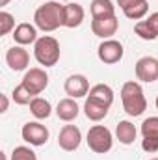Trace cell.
<instances>
[{"instance_id":"obj_1","label":"cell","mask_w":158,"mask_h":160,"mask_svg":"<svg viewBox=\"0 0 158 160\" xmlns=\"http://www.w3.org/2000/svg\"><path fill=\"white\" fill-rule=\"evenodd\" d=\"M63 15H65V6L60 2H45L34 13V22L43 32H54L60 26H63Z\"/></svg>"},{"instance_id":"obj_2","label":"cell","mask_w":158,"mask_h":160,"mask_svg":"<svg viewBox=\"0 0 158 160\" xmlns=\"http://www.w3.org/2000/svg\"><path fill=\"white\" fill-rule=\"evenodd\" d=\"M121 101H123L125 112L132 118H138L147 110V99L143 95V88L140 82H134V80L125 82L121 88Z\"/></svg>"},{"instance_id":"obj_3","label":"cell","mask_w":158,"mask_h":160,"mask_svg":"<svg viewBox=\"0 0 158 160\" xmlns=\"http://www.w3.org/2000/svg\"><path fill=\"white\" fill-rule=\"evenodd\" d=\"M60 43L54 39L52 36H41L39 39L34 43V56L45 67H52L60 60Z\"/></svg>"},{"instance_id":"obj_4","label":"cell","mask_w":158,"mask_h":160,"mask_svg":"<svg viewBox=\"0 0 158 160\" xmlns=\"http://www.w3.org/2000/svg\"><path fill=\"white\" fill-rule=\"evenodd\" d=\"M87 145L93 153H99V155H104L112 149L114 145V138H112V132L110 128H106L104 125H93L89 130H87Z\"/></svg>"},{"instance_id":"obj_5","label":"cell","mask_w":158,"mask_h":160,"mask_svg":"<svg viewBox=\"0 0 158 160\" xmlns=\"http://www.w3.org/2000/svg\"><path fill=\"white\" fill-rule=\"evenodd\" d=\"M34 97H37L39 93H43L45 89H47V86H48V75L39 69V67H32V69H28L26 73H24V77H22V82H21Z\"/></svg>"},{"instance_id":"obj_6","label":"cell","mask_w":158,"mask_h":160,"mask_svg":"<svg viewBox=\"0 0 158 160\" xmlns=\"http://www.w3.org/2000/svg\"><path fill=\"white\" fill-rule=\"evenodd\" d=\"M21 134H22V140H24L26 143L34 145V147L45 145L47 140H48V128H47L45 125L37 123V121H28V123L22 127Z\"/></svg>"},{"instance_id":"obj_7","label":"cell","mask_w":158,"mask_h":160,"mask_svg":"<svg viewBox=\"0 0 158 160\" xmlns=\"http://www.w3.org/2000/svg\"><path fill=\"white\" fill-rule=\"evenodd\" d=\"M119 28V21L116 15H110V17H95L91 21V30L97 38H102V39H110L112 36H116Z\"/></svg>"},{"instance_id":"obj_8","label":"cell","mask_w":158,"mask_h":160,"mask_svg":"<svg viewBox=\"0 0 158 160\" xmlns=\"http://www.w3.org/2000/svg\"><path fill=\"white\" fill-rule=\"evenodd\" d=\"M97 54H99V60L102 63H108V65L117 63L123 58V45L116 39H104L99 45Z\"/></svg>"},{"instance_id":"obj_9","label":"cell","mask_w":158,"mask_h":160,"mask_svg":"<svg viewBox=\"0 0 158 160\" xmlns=\"http://www.w3.org/2000/svg\"><path fill=\"white\" fill-rule=\"evenodd\" d=\"M136 78L141 82L158 80V60L153 56H143L136 62Z\"/></svg>"},{"instance_id":"obj_10","label":"cell","mask_w":158,"mask_h":160,"mask_svg":"<svg viewBox=\"0 0 158 160\" xmlns=\"http://www.w3.org/2000/svg\"><path fill=\"white\" fill-rule=\"evenodd\" d=\"M82 142V132L77 125H65L58 134V145L63 151H77Z\"/></svg>"},{"instance_id":"obj_11","label":"cell","mask_w":158,"mask_h":160,"mask_svg":"<svg viewBox=\"0 0 158 160\" xmlns=\"http://www.w3.org/2000/svg\"><path fill=\"white\" fill-rule=\"evenodd\" d=\"M63 89H65V93L71 99H80V97H86L91 88H89V80L86 78L84 75H71L69 78L65 80Z\"/></svg>"},{"instance_id":"obj_12","label":"cell","mask_w":158,"mask_h":160,"mask_svg":"<svg viewBox=\"0 0 158 160\" xmlns=\"http://www.w3.org/2000/svg\"><path fill=\"white\" fill-rule=\"evenodd\" d=\"M6 63L9 65L11 71H24L30 65V54L28 50H24L21 45L7 48L6 52Z\"/></svg>"},{"instance_id":"obj_13","label":"cell","mask_w":158,"mask_h":160,"mask_svg":"<svg viewBox=\"0 0 158 160\" xmlns=\"http://www.w3.org/2000/svg\"><path fill=\"white\" fill-rule=\"evenodd\" d=\"M13 39L17 45H30V43H36L39 39L37 38V30L36 26H32L30 22H21L15 30H13Z\"/></svg>"},{"instance_id":"obj_14","label":"cell","mask_w":158,"mask_h":160,"mask_svg":"<svg viewBox=\"0 0 158 160\" xmlns=\"http://www.w3.org/2000/svg\"><path fill=\"white\" fill-rule=\"evenodd\" d=\"M108 110H110V106H106L104 102H99V101H95L91 97H87L86 102H84V114H86L87 119L91 121L104 119L108 116Z\"/></svg>"},{"instance_id":"obj_15","label":"cell","mask_w":158,"mask_h":160,"mask_svg":"<svg viewBox=\"0 0 158 160\" xmlns=\"http://www.w3.org/2000/svg\"><path fill=\"white\" fill-rule=\"evenodd\" d=\"M84 8L77 4V2H71L65 6V15H63V26L65 28H78L84 21Z\"/></svg>"},{"instance_id":"obj_16","label":"cell","mask_w":158,"mask_h":160,"mask_svg":"<svg viewBox=\"0 0 158 160\" xmlns=\"http://www.w3.org/2000/svg\"><path fill=\"white\" fill-rule=\"evenodd\" d=\"M78 112H80L78 104H77V101L71 99V97L62 99V101L58 102V106H56V116H58L62 121H67V123L73 121V119H77Z\"/></svg>"},{"instance_id":"obj_17","label":"cell","mask_w":158,"mask_h":160,"mask_svg":"<svg viewBox=\"0 0 158 160\" xmlns=\"http://www.w3.org/2000/svg\"><path fill=\"white\" fill-rule=\"evenodd\" d=\"M87 97H91V99H95L99 102H104L106 106H112V102H114V89L108 84H95L89 89Z\"/></svg>"},{"instance_id":"obj_18","label":"cell","mask_w":158,"mask_h":160,"mask_svg":"<svg viewBox=\"0 0 158 160\" xmlns=\"http://www.w3.org/2000/svg\"><path fill=\"white\" fill-rule=\"evenodd\" d=\"M136 134H138V130H136V127H134L130 121H119L117 127H116V136H117V140L123 145L134 143Z\"/></svg>"},{"instance_id":"obj_19","label":"cell","mask_w":158,"mask_h":160,"mask_svg":"<svg viewBox=\"0 0 158 160\" xmlns=\"http://www.w3.org/2000/svg\"><path fill=\"white\" fill-rule=\"evenodd\" d=\"M30 112H32V116H34L36 119H47V118H50V114H52V106H50V102H48L47 99H43V97H34L32 102H30Z\"/></svg>"},{"instance_id":"obj_20","label":"cell","mask_w":158,"mask_h":160,"mask_svg":"<svg viewBox=\"0 0 158 160\" xmlns=\"http://www.w3.org/2000/svg\"><path fill=\"white\" fill-rule=\"evenodd\" d=\"M91 17H110L116 15V6L112 0H91Z\"/></svg>"},{"instance_id":"obj_21","label":"cell","mask_w":158,"mask_h":160,"mask_svg":"<svg viewBox=\"0 0 158 160\" xmlns=\"http://www.w3.org/2000/svg\"><path fill=\"white\" fill-rule=\"evenodd\" d=\"M147 11H149V2L147 0H140V2H136L132 6H128L126 9H123L125 17L130 19V21H141L147 15Z\"/></svg>"},{"instance_id":"obj_22","label":"cell","mask_w":158,"mask_h":160,"mask_svg":"<svg viewBox=\"0 0 158 160\" xmlns=\"http://www.w3.org/2000/svg\"><path fill=\"white\" fill-rule=\"evenodd\" d=\"M134 32H136V36H140L143 41H155L158 38L156 30H155V26L151 24L149 19H145V21H138L136 26H134Z\"/></svg>"},{"instance_id":"obj_23","label":"cell","mask_w":158,"mask_h":160,"mask_svg":"<svg viewBox=\"0 0 158 160\" xmlns=\"http://www.w3.org/2000/svg\"><path fill=\"white\" fill-rule=\"evenodd\" d=\"M11 97H13V101H15L17 104H30V102H32V99H34V95H32V93L22 86V84H19V86L13 89Z\"/></svg>"},{"instance_id":"obj_24","label":"cell","mask_w":158,"mask_h":160,"mask_svg":"<svg viewBox=\"0 0 158 160\" xmlns=\"http://www.w3.org/2000/svg\"><path fill=\"white\" fill-rule=\"evenodd\" d=\"M143 138H158V118H149L141 123Z\"/></svg>"},{"instance_id":"obj_25","label":"cell","mask_w":158,"mask_h":160,"mask_svg":"<svg viewBox=\"0 0 158 160\" xmlns=\"http://www.w3.org/2000/svg\"><path fill=\"white\" fill-rule=\"evenodd\" d=\"M15 28V19L7 11H0V36H7Z\"/></svg>"},{"instance_id":"obj_26","label":"cell","mask_w":158,"mask_h":160,"mask_svg":"<svg viewBox=\"0 0 158 160\" xmlns=\"http://www.w3.org/2000/svg\"><path fill=\"white\" fill-rule=\"evenodd\" d=\"M11 160H37V157H36V153H34L30 147H26V145H19V147L13 149V153H11Z\"/></svg>"},{"instance_id":"obj_27","label":"cell","mask_w":158,"mask_h":160,"mask_svg":"<svg viewBox=\"0 0 158 160\" xmlns=\"http://www.w3.org/2000/svg\"><path fill=\"white\" fill-rule=\"evenodd\" d=\"M141 149L147 153H156L158 151V138H143L141 140Z\"/></svg>"},{"instance_id":"obj_28","label":"cell","mask_w":158,"mask_h":160,"mask_svg":"<svg viewBox=\"0 0 158 160\" xmlns=\"http://www.w3.org/2000/svg\"><path fill=\"white\" fill-rule=\"evenodd\" d=\"M136 2H140V0H117V4H119L121 9H126L128 6H132V4H136Z\"/></svg>"},{"instance_id":"obj_29","label":"cell","mask_w":158,"mask_h":160,"mask_svg":"<svg viewBox=\"0 0 158 160\" xmlns=\"http://www.w3.org/2000/svg\"><path fill=\"white\" fill-rule=\"evenodd\" d=\"M149 21H151V24L155 26V30H156V36H158V11H155L153 15H149Z\"/></svg>"},{"instance_id":"obj_30","label":"cell","mask_w":158,"mask_h":160,"mask_svg":"<svg viewBox=\"0 0 158 160\" xmlns=\"http://www.w3.org/2000/svg\"><path fill=\"white\" fill-rule=\"evenodd\" d=\"M0 102H2V104H0V112L4 114V112L7 110V97H6V95H0Z\"/></svg>"},{"instance_id":"obj_31","label":"cell","mask_w":158,"mask_h":160,"mask_svg":"<svg viewBox=\"0 0 158 160\" xmlns=\"http://www.w3.org/2000/svg\"><path fill=\"white\" fill-rule=\"evenodd\" d=\"M7 2H11V0H0V6H6Z\"/></svg>"},{"instance_id":"obj_32","label":"cell","mask_w":158,"mask_h":160,"mask_svg":"<svg viewBox=\"0 0 158 160\" xmlns=\"http://www.w3.org/2000/svg\"><path fill=\"white\" fill-rule=\"evenodd\" d=\"M156 110H158V97H156Z\"/></svg>"},{"instance_id":"obj_33","label":"cell","mask_w":158,"mask_h":160,"mask_svg":"<svg viewBox=\"0 0 158 160\" xmlns=\"http://www.w3.org/2000/svg\"><path fill=\"white\" fill-rule=\"evenodd\" d=\"M151 160H158V158H151Z\"/></svg>"}]
</instances>
